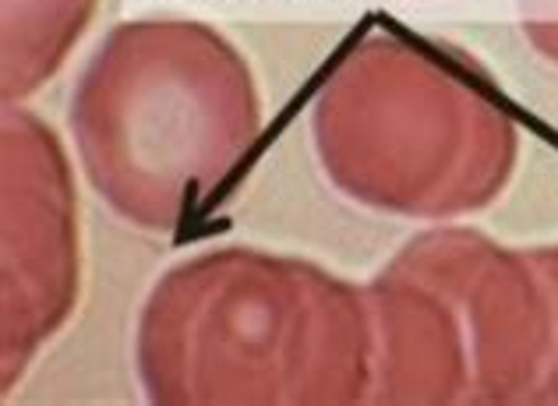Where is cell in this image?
Returning <instances> with one entry per match:
<instances>
[{
  "mask_svg": "<svg viewBox=\"0 0 558 406\" xmlns=\"http://www.w3.org/2000/svg\"><path fill=\"white\" fill-rule=\"evenodd\" d=\"M99 0H4V103L22 107L68 64Z\"/></svg>",
  "mask_w": 558,
  "mask_h": 406,
  "instance_id": "6",
  "label": "cell"
},
{
  "mask_svg": "<svg viewBox=\"0 0 558 406\" xmlns=\"http://www.w3.org/2000/svg\"><path fill=\"white\" fill-rule=\"evenodd\" d=\"M368 290L378 403L537 399L548 365V297L531 251L474 230H435Z\"/></svg>",
  "mask_w": 558,
  "mask_h": 406,
  "instance_id": "4",
  "label": "cell"
},
{
  "mask_svg": "<svg viewBox=\"0 0 558 406\" xmlns=\"http://www.w3.org/2000/svg\"><path fill=\"white\" fill-rule=\"evenodd\" d=\"M315 156L336 192L372 212L446 223L502 195L517 127L452 47L368 36L322 85Z\"/></svg>",
  "mask_w": 558,
  "mask_h": 406,
  "instance_id": "3",
  "label": "cell"
},
{
  "mask_svg": "<svg viewBox=\"0 0 558 406\" xmlns=\"http://www.w3.org/2000/svg\"><path fill=\"white\" fill-rule=\"evenodd\" d=\"M68 132L99 201L167 234L230 181L262 135V96L241 50L195 19L110 28L71 89Z\"/></svg>",
  "mask_w": 558,
  "mask_h": 406,
  "instance_id": "2",
  "label": "cell"
},
{
  "mask_svg": "<svg viewBox=\"0 0 558 406\" xmlns=\"http://www.w3.org/2000/svg\"><path fill=\"white\" fill-rule=\"evenodd\" d=\"M541 283H545V297H548V365H545V382H541L537 399L558 403V248H537L531 251Z\"/></svg>",
  "mask_w": 558,
  "mask_h": 406,
  "instance_id": "7",
  "label": "cell"
},
{
  "mask_svg": "<svg viewBox=\"0 0 558 406\" xmlns=\"http://www.w3.org/2000/svg\"><path fill=\"white\" fill-rule=\"evenodd\" d=\"M4 389L78 308V192L64 142L33 110L4 113Z\"/></svg>",
  "mask_w": 558,
  "mask_h": 406,
  "instance_id": "5",
  "label": "cell"
},
{
  "mask_svg": "<svg viewBox=\"0 0 558 406\" xmlns=\"http://www.w3.org/2000/svg\"><path fill=\"white\" fill-rule=\"evenodd\" d=\"M135 368L167 406L364 403L375 396L368 290L247 244L191 255L142 304Z\"/></svg>",
  "mask_w": 558,
  "mask_h": 406,
  "instance_id": "1",
  "label": "cell"
},
{
  "mask_svg": "<svg viewBox=\"0 0 558 406\" xmlns=\"http://www.w3.org/2000/svg\"><path fill=\"white\" fill-rule=\"evenodd\" d=\"M517 14L537 53L558 64V0H517Z\"/></svg>",
  "mask_w": 558,
  "mask_h": 406,
  "instance_id": "8",
  "label": "cell"
}]
</instances>
